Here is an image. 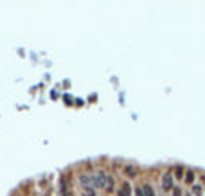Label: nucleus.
Returning a JSON list of instances; mask_svg holds the SVG:
<instances>
[{
    "label": "nucleus",
    "mask_w": 205,
    "mask_h": 196,
    "mask_svg": "<svg viewBox=\"0 0 205 196\" xmlns=\"http://www.w3.org/2000/svg\"><path fill=\"white\" fill-rule=\"evenodd\" d=\"M79 184H81V187L86 191V193H90V191H94V177H90L88 173H81L79 175Z\"/></svg>",
    "instance_id": "f257e3e1"
},
{
    "label": "nucleus",
    "mask_w": 205,
    "mask_h": 196,
    "mask_svg": "<svg viewBox=\"0 0 205 196\" xmlns=\"http://www.w3.org/2000/svg\"><path fill=\"white\" fill-rule=\"evenodd\" d=\"M106 180H108V177H106L104 171H96L94 173V185L97 189H104L106 187Z\"/></svg>",
    "instance_id": "f03ea898"
},
{
    "label": "nucleus",
    "mask_w": 205,
    "mask_h": 196,
    "mask_svg": "<svg viewBox=\"0 0 205 196\" xmlns=\"http://www.w3.org/2000/svg\"><path fill=\"white\" fill-rule=\"evenodd\" d=\"M173 187H175V180H173V175L167 171V173L162 175V189H164L165 193H169Z\"/></svg>",
    "instance_id": "7ed1b4c3"
},
{
    "label": "nucleus",
    "mask_w": 205,
    "mask_h": 196,
    "mask_svg": "<svg viewBox=\"0 0 205 196\" xmlns=\"http://www.w3.org/2000/svg\"><path fill=\"white\" fill-rule=\"evenodd\" d=\"M117 196H131V189H130V184H123V187L117 191Z\"/></svg>",
    "instance_id": "20e7f679"
},
{
    "label": "nucleus",
    "mask_w": 205,
    "mask_h": 196,
    "mask_svg": "<svg viewBox=\"0 0 205 196\" xmlns=\"http://www.w3.org/2000/svg\"><path fill=\"white\" fill-rule=\"evenodd\" d=\"M113 187H115V180L112 177H108V180H106V187H104V191L106 193H113Z\"/></svg>",
    "instance_id": "39448f33"
},
{
    "label": "nucleus",
    "mask_w": 205,
    "mask_h": 196,
    "mask_svg": "<svg viewBox=\"0 0 205 196\" xmlns=\"http://www.w3.org/2000/svg\"><path fill=\"white\" fill-rule=\"evenodd\" d=\"M124 175H126V177H137V169H135V167H133V166H126V167H124Z\"/></svg>",
    "instance_id": "423d86ee"
},
{
    "label": "nucleus",
    "mask_w": 205,
    "mask_h": 196,
    "mask_svg": "<svg viewBox=\"0 0 205 196\" xmlns=\"http://www.w3.org/2000/svg\"><path fill=\"white\" fill-rule=\"evenodd\" d=\"M60 189H61V194L63 196H70L68 194V187H67V180L61 177V180H60Z\"/></svg>",
    "instance_id": "0eeeda50"
},
{
    "label": "nucleus",
    "mask_w": 205,
    "mask_h": 196,
    "mask_svg": "<svg viewBox=\"0 0 205 196\" xmlns=\"http://www.w3.org/2000/svg\"><path fill=\"white\" fill-rule=\"evenodd\" d=\"M184 167H182V166H176V169H175V178H178V180H180V178H184Z\"/></svg>",
    "instance_id": "6e6552de"
},
{
    "label": "nucleus",
    "mask_w": 205,
    "mask_h": 196,
    "mask_svg": "<svg viewBox=\"0 0 205 196\" xmlns=\"http://www.w3.org/2000/svg\"><path fill=\"white\" fill-rule=\"evenodd\" d=\"M185 173H187V175H185V182L193 185V184H194V173H193V171H185Z\"/></svg>",
    "instance_id": "1a4fd4ad"
},
{
    "label": "nucleus",
    "mask_w": 205,
    "mask_h": 196,
    "mask_svg": "<svg viewBox=\"0 0 205 196\" xmlns=\"http://www.w3.org/2000/svg\"><path fill=\"white\" fill-rule=\"evenodd\" d=\"M135 196H146L144 187H135Z\"/></svg>",
    "instance_id": "9d476101"
},
{
    "label": "nucleus",
    "mask_w": 205,
    "mask_h": 196,
    "mask_svg": "<svg viewBox=\"0 0 205 196\" xmlns=\"http://www.w3.org/2000/svg\"><path fill=\"white\" fill-rule=\"evenodd\" d=\"M173 196H184L182 189H180V187H175V191H173Z\"/></svg>",
    "instance_id": "9b49d317"
},
{
    "label": "nucleus",
    "mask_w": 205,
    "mask_h": 196,
    "mask_svg": "<svg viewBox=\"0 0 205 196\" xmlns=\"http://www.w3.org/2000/svg\"><path fill=\"white\" fill-rule=\"evenodd\" d=\"M184 196H193V194H184Z\"/></svg>",
    "instance_id": "f8f14e48"
},
{
    "label": "nucleus",
    "mask_w": 205,
    "mask_h": 196,
    "mask_svg": "<svg viewBox=\"0 0 205 196\" xmlns=\"http://www.w3.org/2000/svg\"><path fill=\"white\" fill-rule=\"evenodd\" d=\"M203 182H205V180H203Z\"/></svg>",
    "instance_id": "ddd939ff"
}]
</instances>
